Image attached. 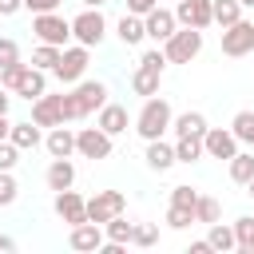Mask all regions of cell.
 I'll use <instances>...</instances> for the list:
<instances>
[{"label":"cell","instance_id":"obj_46","mask_svg":"<svg viewBox=\"0 0 254 254\" xmlns=\"http://www.w3.org/2000/svg\"><path fill=\"white\" fill-rule=\"evenodd\" d=\"M8 107H12V95H8V87H0V115H8Z\"/></svg>","mask_w":254,"mask_h":254},{"label":"cell","instance_id":"obj_3","mask_svg":"<svg viewBox=\"0 0 254 254\" xmlns=\"http://www.w3.org/2000/svg\"><path fill=\"white\" fill-rule=\"evenodd\" d=\"M107 36V20L99 8H83L79 16H71V40L83 44V48H99Z\"/></svg>","mask_w":254,"mask_h":254},{"label":"cell","instance_id":"obj_36","mask_svg":"<svg viewBox=\"0 0 254 254\" xmlns=\"http://www.w3.org/2000/svg\"><path fill=\"white\" fill-rule=\"evenodd\" d=\"M16 198H20V187H16L12 171H0V206H12Z\"/></svg>","mask_w":254,"mask_h":254},{"label":"cell","instance_id":"obj_12","mask_svg":"<svg viewBox=\"0 0 254 254\" xmlns=\"http://www.w3.org/2000/svg\"><path fill=\"white\" fill-rule=\"evenodd\" d=\"M56 214H60V222H67V226H79V222H87V198L79 194V190H56Z\"/></svg>","mask_w":254,"mask_h":254},{"label":"cell","instance_id":"obj_27","mask_svg":"<svg viewBox=\"0 0 254 254\" xmlns=\"http://www.w3.org/2000/svg\"><path fill=\"white\" fill-rule=\"evenodd\" d=\"M230 179H234L238 187H246V183L254 179V151H238V155L230 159Z\"/></svg>","mask_w":254,"mask_h":254},{"label":"cell","instance_id":"obj_30","mask_svg":"<svg viewBox=\"0 0 254 254\" xmlns=\"http://www.w3.org/2000/svg\"><path fill=\"white\" fill-rule=\"evenodd\" d=\"M242 20V4L238 0H214V24L218 28H230Z\"/></svg>","mask_w":254,"mask_h":254},{"label":"cell","instance_id":"obj_40","mask_svg":"<svg viewBox=\"0 0 254 254\" xmlns=\"http://www.w3.org/2000/svg\"><path fill=\"white\" fill-rule=\"evenodd\" d=\"M24 8H28L32 16H40V12H56L60 0H24Z\"/></svg>","mask_w":254,"mask_h":254},{"label":"cell","instance_id":"obj_44","mask_svg":"<svg viewBox=\"0 0 254 254\" xmlns=\"http://www.w3.org/2000/svg\"><path fill=\"white\" fill-rule=\"evenodd\" d=\"M210 250H214V246H210L206 238H198V242H190V250H187V254H210Z\"/></svg>","mask_w":254,"mask_h":254},{"label":"cell","instance_id":"obj_22","mask_svg":"<svg viewBox=\"0 0 254 254\" xmlns=\"http://www.w3.org/2000/svg\"><path fill=\"white\" fill-rule=\"evenodd\" d=\"M159 83H163V71H155V67H147V64H139L135 75H131V91L143 95V99L159 95Z\"/></svg>","mask_w":254,"mask_h":254},{"label":"cell","instance_id":"obj_49","mask_svg":"<svg viewBox=\"0 0 254 254\" xmlns=\"http://www.w3.org/2000/svg\"><path fill=\"white\" fill-rule=\"evenodd\" d=\"M246 194H250V198H254V179H250V183H246Z\"/></svg>","mask_w":254,"mask_h":254},{"label":"cell","instance_id":"obj_45","mask_svg":"<svg viewBox=\"0 0 254 254\" xmlns=\"http://www.w3.org/2000/svg\"><path fill=\"white\" fill-rule=\"evenodd\" d=\"M16 250V238L12 234H0V254H12Z\"/></svg>","mask_w":254,"mask_h":254},{"label":"cell","instance_id":"obj_17","mask_svg":"<svg viewBox=\"0 0 254 254\" xmlns=\"http://www.w3.org/2000/svg\"><path fill=\"white\" fill-rule=\"evenodd\" d=\"M103 238H107V234H103V226L87 218V222L71 226V234H67V246H71V250H99V246H103Z\"/></svg>","mask_w":254,"mask_h":254},{"label":"cell","instance_id":"obj_15","mask_svg":"<svg viewBox=\"0 0 254 254\" xmlns=\"http://www.w3.org/2000/svg\"><path fill=\"white\" fill-rule=\"evenodd\" d=\"M32 123H40V127H60V123H67L64 119V95H40V99H32Z\"/></svg>","mask_w":254,"mask_h":254},{"label":"cell","instance_id":"obj_23","mask_svg":"<svg viewBox=\"0 0 254 254\" xmlns=\"http://www.w3.org/2000/svg\"><path fill=\"white\" fill-rule=\"evenodd\" d=\"M8 139H12L20 151H36V147L44 143V135H40V123H32V119H24V123H12Z\"/></svg>","mask_w":254,"mask_h":254},{"label":"cell","instance_id":"obj_35","mask_svg":"<svg viewBox=\"0 0 254 254\" xmlns=\"http://www.w3.org/2000/svg\"><path fill=\"white\" fill-rule=\"evenodd\" d=\"M131 242H135V246H155V242H159V226H155V222H135Z\"/></svg>","mask_w":254,"mask_h":254},{"label":"cell","instance_id":"obj_41","mask_svg":"<svg viewBox=\"0 0 254 254\" xmlns=\"http://www.w3.org/2000/svg\"><path fill=\"white\" fill-rule=\"evenodd\" d=\"M151 8H159V0H127V12H135V16H147Z\"/></svg>","mask_w":254,"mask_h":254},{"label":"cell","instance_id":"obj_48","mask_svg":"<svg viewBox=\"0 0 254 254\" xmlns=\"http://www.w3.org/2000/svg\"><path fill=\"white\" fill-rule=\"evenodd\" d=\"M79 4H83V8H103L107 0H79Z\"/></svg>","mask_w":254,"mask_h":254},{"label":"cell","instance_id":"obj_14","mask_svg":"<svg viewBox=\"0 0 254 254\" xmlns=\"http://www.w3.org/2000/svg\"><path fill=\"white\" fill-rule=\"evenodd\" d=\"M143 24H147V40H155V44H167L171 36H175V28H179V20H175V12L171 8H151L147 16H143Z\"/></svg>","mask_w":254,"mask_h":254},{"label":"cell","instance_id":"obj_43","mask_svg":"<svg viewBox=\"0 0 254 254\" xmlns=\"http://www.w3.org/2000/svg\"><path fill=\"white\" fill-rule=\"evenodd\" d=\"M24 8V0H0V16H16Z\"/></svg>","mask_w":254,"mask_h":254},{"label":"cell","instance_id":"obj_33","mask_svg":"<svg viewBox=\"0 0 254 254\" xmlns=\"http://www.w3.org/2000/svg\"><path fill=\"white\" fill-rule=\"evenodd\" d=\"M218 198H210V194H198V202H194V222H202V226H210V222H218Z\"/></svg>","mask_w":254,"mask_h":254},{"label":"cell","instance_id":"obj_26","mask_svg":"<svg viewBox=\"0 0 254 254\" xmlns=\"http://www.w3.org/2000/svg\"><path fill=\"white\" fill-rule=\"evenodd\" d=\"M206 242H210L218 254H226V250H238V242H234V226H222V222H210V230H206Z\"/></svg>","mask_w":254,"mask_h":254},{"label":"cell","instance_id":"obj_19","mask_svg":"<svg viewBox=\"0 0 254 254\" xmlns=\"http://www.w3.org/2000/svg\"><path fill=\"white\" fill-rule=\"evenodd\" d=\"M44 183H48V190H67V187H75V163H71V159H52L48 171H44Z\"/></svg>","mask_w":254,"mask_h":254},{"label":"cell","instance_id":"obj_31","mask_svg":"<svg viewBox=\"0 0 254 254\" xmlns=\"http://www.w3.org/2000/svg\"><path fill=\"white\" fill-rule=\"evenodd\" d=\"M230 131L238 135V143H246V147L254 151V111H238V115L230 119Z\"/></svg>","mask_w":254,"mask_h":254},{"label":"cell","instance_id":"obj_28","mask_svg":"<svg viewBox=\"0 0 254 254\" xmlns=\"http://www.w3.org/2000/svg\"><path fill=\"white\" fill-rule=\"evenodd\" d=\"M230 226H234L238 254H254V218H250V214H242V218H234Z\"/></svg>","mask_w":254,"mask_h":254},{"label":"cell","instance_id":"obj_18","mask_svg":"<svg viewBox=\"0 0 254 254\" xmlns=\"http://www.w3.org/2000/svg\"><path fill=\"white\" fill-rule=\"evenodd\" d=\"M95 123L115 139V135H123V131L131 127V115H127V107H123V103H111V99H107V103L99 107V119H95Z\"/></svg>","mask_w":254,"mask_h":254},{"label":"cell","instance_id":"obj_13","mask_svg":"<svg viewBox=\"0 0 254 254\" xmlns=\"http://www.w3.org/2000/svg\"><path fill=\"white\" fill-rule=\"evenodd\" d=\"M175 20L183 28H210L214 24V0H179Z\"/></svg>","mask_w":254,"mask_h":254},{"label":"cell","instance_id":"obj_10","mask_svg":"<svg viewBox=\"0 0 254 254\" xmlns=\"http://www.w3.org/2000/svg\"><path fill=\"white\" fill-rule=\"evenodd\" d=\"M71 99H75L79 115L87 119L91 111H99L107 103V83L103 79H79V83H71Z\"/></svg>","mask_w":254,"mask_h":254},{"label":"cell","instance_id":"obj_5","mask_svg":"<svg viewBox=\"0 0 254 254\" xmlns=\"http://www.w3.org/2000/svg\"><path fill=\"white\" fill-rule=\"evenodd\" d=\"M87 64H91V48H83V44H71V48H64L60 52V64L52 67V75L60 79V83H79L83 75H87Z\"/></svg>","mask_w":254,"mask_h":254},{"label":"cell","instance_id":"obj_7","mask_svg":"<svg viewBox=\"0 0 254 254\" xmlns=\"http://www.w3.org/2000/svg\"><path fill=\"white\" fill-rule=\"evenodd\" d=\"M111 151H115V143H111V135L95 123V127H79L75 131V155H83V159H111Z\"/></svg>","mask_w":254,"mask_h":254},{"label":"cell","instance_id":"obj_39","mask_svg":"<svg viewBox=\"0 0 254 254\" xmlns=\"http://www.w3.org/2000/svg\"><path fill=\"white\" fill-rule=\"evenodd\" d=\"M12 64H20V48H16V40L0 36V67H12Z\"/></svg>","mask_w":254,"mask_h":254},{"label":"cell","instance_id":"obj_9","mask_svg":"<svg viewBox=\"0 0 254 254\" xmlns=\"http://www.w3.org/2000/svg\"><path fill=\"white\" fill-rule=\"evenodd\" d=\"M254 52V20H238L230 28H222V56L238 60V56H250Z\"/></svg>","mask_w":254,"mask_h":254},{"label":"cell","instance_id":"obj_2","mask_svg":"<svg viewBox=\"0 0 254 254\" xmlns=\"http://www.w3.org/2000/svg\"><path fill=\"white\" fill-rule=\"evenodd\" d=\"M171 123H175V111H171V103L163 99V95H151V99H143V107H139V115H135V131L151 143V139H163L167 131H171Z\"/></svg>","mask_w":254,"mask_h":254},{"label":"cell","instance_id":"obj_1","mask_svg":"<svg viewBox=\"0 0 254 254\" xmlns=\"http://www.w3.org/2000/svg\"><path fill=\"white\" fill-rule=\"evenodd\" d=\"M0 87L16 91L20 99H40L48 91V71L32 67V64H12V67H0Z\"/></svg>","mask_w":254,"mask_h":254},{"label":"cell","instance_id":"obj_50","mask_svg":"<svg viewBox=\"0 0 254 254\" xmlns=\"http://www.w3.org/2000/svg\"><path fill=\"white\" fill-rule=\"evenodd\" d=\"M238 4H242V8H254V0H238Z\"/></svg>","mask_w":254,"mask_h":254},{"label":"cell","instance_id":"obj_16","mask_svg":"<svg viewBox=\"0 0 254 254\" xmlns=\"http://www.w3.org/2000/svg\"><path fill=\"white\" fill-rule=\"evenodd\" d=\"M44 147H48V155L52 159H71L75 155V131L71 127H48V135H44Z\"/></svg>","mask_w":254,"mask_h":254},{"label":"cell","instance_id":"obj_21","mask_svg":"<svg viewBox=\"0 0 254 254\" xmlns=\"http://www.w3.org/2000/svg\"><path fill=\"white\" fill-rule=\"evenodd\" d=\"M143 159H147V167H151V171H159V175H163V171H171V167L179 163V159H175V143H163V139H151Z\"/></svg>","mask_w":254,"mask_h":254},{"label":"cell","instance_id":"obj_34","mask_svg":"<svg viewBox=\"0 0 254 254\" xmlns=\"http://www.w3.org/2000/svg\"><path fill=\"white\" fill-rule=\"evenodd\" d=\"M190 222H194V210H190V206L171 202V210H167V226H171V230H187Z\"/></svg>","mask_w":254,"mask_h":254},{"label":"cell","instance_id":"obj_24","mask_svg":"<svg viewBox=\"0 0 254 254\" xmlns=\"http://www.w3.org/2000/svg\"><path fill=\"white\" fill-rule=\"evenodd\" d=\"M171 127H175V135H198V139H202L210 123H206V115H202V111H183V115H175V123H171Z\"/></svg>","mask_w":254,"mask_h":254},{"label":"cell","instance_id":"obj_42","mask_svg":"<svg viewBox=\"0 0 254 254\" xmlns=\"http://www.w3.org/2000/svg\"><path fill=\"white\" fill-rule=\"evenodd\" d=\"M64 119H67V123H71V119H83L79 107H75V99H71V91H64Z\"/></svg>","mask_w":254,"mask_h":254},{"label":"cell","instance_id":"obj_47","mask_svg":"<svg viewBox=\"0 0 254 254\" xmlns=\"http://www.w3.org/2000/svg\"><path fill=\"white\" fill-rule=\"evenodd\" d=\"M8 131H12V119H8V115H0V139H8Z\"/></svg>","mask_w":254,"mask_h":254},{"label":"cell","instance_id":"obj_25","mask_svg":"<svg viewBox=\"0 0 254 254\" xmlns=\"http://www.w3.org/2000/svg\"><path fill=\"white\" fill-rule=\"evenodd\" d=\"M206 151H202V139L198 135H179L175 139V159L179 163H198Z\"/></svg>","mask_w":254,"mask_h":254},{"label":"cell","instance_id":"obj_29","mask_svg":"<svg viewBox=\"0 0 254 254\" xmlns=\"http://www.w3.org/2000/svg\"><path fill=\"white\" fill-rule=\"evenodd\" d=\"M131 230H135V222H127V214H115L111 222H103V234H107V242H131Z\"/></svg>","mask_w":254,"mask_h":254},{"label":"cell","instance_id":"obj_11","mask_svg":"<svg viewBox=\"0 0 254 254\" xmlns=\"http://www.w3.org/2000/svg\"><path fill=\"white\" fill-rule=\"evenodd\" d=\"M202 151L210 155V159H234L238 155V135L230 131V127H206V135H202Z\"/></svg>","mask_w":254,"mask_h":254},{"label":"cell","instance_id":"obj_6","mask_svg":"<svg viewBox=\"0 0 254 254\" xmlns=\"http://www.w3.org/2000/svg\"><path fill=\"white\" fill-rule=\"evenodd\" d=\"M32 36H36L40 44L67 48V40H71V20H64L60 12H40V16H32Z\"/></svg>","mask_w":254,"mask_h":254},{"label":"cell","instance_id":"obj_8","mask_svg":"<svg viewBox=\"0 0 254 254\" xmlns=\"http://www.w3.org/2000/svg\"><path fill=\"white\" fill-rule=\"evenodd\" d=\"M115 214H127V194L123 190H95L91 198H87V218L91 222H111Z\"/></svg>","mask_w":254,"mask_h":254},{"label":"cell","instance_id":"obj_32","mask_svg":"<svg viewBox=\"0 0 254 254\" xmlns=\"http://www.w3.org/2000/svg\"><path fill=\"white\" fill-rule=\"evenodd\" d=\"M60 52H64V48H56V44H36V52H32V67L52 71V67L60 64Z\"/></svg>","mask_w":254,"mask_h":254},{"label":"cell","instance_id":"obj_38","mask_svg":"<svg viewBox=\"0 0 254 254\" xmlns=\"http://www.w3.org/2000/svg\"><path fill=\"white\" fill-rule=\"evenodd\" d=\"M20 163V147L12 139H0V171H12Z\"/></svg>","mask_w":254,"mask_h":254},{"label":"cell","instance_id":"obj_4","mask_svg":"<svg viewBox=\"0 0 254 254\" xmlns=\"http://www.w3.org/2000/svg\"><path fill=\"white\" fill-rule=\"evenodd\" d=\"M167 52V64H190L198 52H202V28H175V36L163 44Z\"/></svg>","mask_w":254,"mask_h":254},{"label":"cell","instance_id":"obj_37","mask_svg":"<svg viewBox=\"0 0 254 254\" xmlns=\"http://www.w3.org/2000/svg\"><path fill=\"white\" fill-rule=\"evenodd\" d=\"M171 202H179V206H190V210H194L198 190H194V187H187V183H179V187H171Z\"/></svg>","mask_w":254,"mask_h":254},{"label":"cell","instance_id":"obj_20","mask_svg":"<svg viewBox=\"0 0 254 254\" xmlns=\"http://www.w3.org/2000/svg\"><path fill=\"white\" fill-rule=\"evenodd\" d=\"M115 36H119L127 48L143 44V40H147V24H143V16H135V12H123V16H119V24H115Z\"/></svg>","mask_w":254,"mask_h":254}]
</instances>
